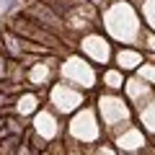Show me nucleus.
<instances>
[{"mask_svg":"<svg viewBox=\"0 0 155 155\" xmlns=\"http://www.w3.org/2000/svg\"><path fill=\"white\" fill-rule=\"evenodd\" d=\"M134 60H137V57H134V54H127V57H124V54H119V62H122L124 67H134V65H137V62H134Z\"/></svg>","mask_w":155,"mask_h":155,"instance_id":"1","label":"nucleus"},{"mask_svg":"<svg viewBox=\"0 0 155 155\" xmlns=\"http://www.w3.org/2000/svg\"><path fill=\"white\" fill-rule=\"evenodd\" d=\"M0 75H5V57H3V52H0Z\"/></svg>","mask_w":155,"mask_h":155,"instance_id":"3","label":"nucleus"},{"mask_svg":"<svg viewBox=\"0 0 155 155\" xmlns=\"http://www.w3.org/2000/svg\"><path fill=\"white\" fill-rule=\"evenodd\" d=\"M106 80H109V85H111V88L122 85V78H119V75H114V72H109V75H106Z\"/></svg>","mask_w":155,"mask_h":155,"instance_id":"2","label":"nucleus"},{"mask_svg":"<svg viewBox=\"0 0 155 155\" xmlns=\"http://www.w3.org/2000/svg\"><path fill=\"white\" fill-rule=\"evenodd\" d=\"M8 104V96H3V93H0V106H5Z\"/></svg>","mask_w":155,"mask_h":155,"instance_id":"4","label":"nucleus"},{"mask_svg":"<svg viewBox=\"0 0 155 155\" xmlns=\"http://www.w3.org/2000/svg\"><path fill=\"white\" fill-rule=\"evenodd\" d=\"M93 3H101V0H93Z\"/></svg>","mask_w":155,"mask_h":155,"instance_id":"5","label":"nucleus"}]
</instances>
